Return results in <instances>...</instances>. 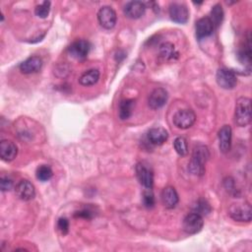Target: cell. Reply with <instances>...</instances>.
I'll use <instances>...</instances> for the list:
<instances>
[{"label": "cell", "mask_w": 252, "mask_h": 252, "mask_svg": "<svg viewBox=\"0 0 252 252\" xmlns=\"http://www.w3.org/2000/svg\"><path fill=\"white\" fill-rule=\"evenodd\" d=\"M173 147L176 153L181 157H184L188 154V144L184 137H177L173 142Z\"/></svg>", "instance_id": "25"}, {"label": "cell", "mask_w": 252, "mask_h": 252, "mask_svg": "<svg viewBox=\"0 0 252 252\" xmlns=\"http://www.w3.org/2000/svg\"><path fill=\"white\" fill-rule=\"evenodd\" d=\"M238 58L240 62L246 65H250L251 62V49H250V37L248 36L246 43H244V46L240 48L238 52Z\"/></svg>", "instance_id": "24"}, {"label": "cell", "mask_w": 252, "mask_h": 252, "mask_svg": "<svg viewBox=\"0 0 252 252\" xmlns=\"http://www.w3.org/2000/svg\"><path fill=\"white\" fill-rule=\"evenodd\" d=\"M196 121V114L191 109H180L173 115V123L179 129H188Z\"/></svg>", "instance_id": "4"}, {"label": "cell", "mask_w": 252, "mask_h": 252, "mask_svg": "<svg viewBox=\"0 0 252 252\" xmlns=\"http://www.w3.org/2000/svg\"><path fill=\"white\" fill-rule=\"evenodd\" d=\"M210 211H211V208L206 201H199L197 203L195 213H198L199 215H201V214H208Z\"/></svg>", "instance_id": "29"}, {"label": "cell", "mask_w": 252, "mask_h": 252, "mask_svg": "<svg viewBox=\"0 0 252 252\" xmlns=\"http://www.w3.org/2000/svg\"><path fill=\"white\" fill-rule=\"evenodd\" d=\"M93 211L86 208V209H83L81 211H78L76 212L75 214V217H79V218H84V219H91L93 217Z\"/></svg>", "instance_id": "32"}, {"label": "cell", "mask_w": 252, "mask_h": 252, "mask_svg": "<svg viewBox=\"0 0 252 252\" xmlns=\"http://www.w3.org/2000/svg\"><path fill=\"white\" fill-rule=\"evenodd\" d=\"M231 136L232 130L229 125H223L218 133L219 137V147L221 153L226 154L229 152L231 147Z\"/></svg>", "instance_id": "13"}, {"label": "cell", "mask_w": 252, "mask_h": 252, "mask_svg": "<svg viewBox=\"0 0 252 252\" xmlns=\"http://www.w3.org/2000/svg\"><path fill=\"white\" fill-rule=\"evenodd\" d=\"M18 154V148L10 140H2L0 143V156L5 161L13 160Z\"/></svg>", "instance_id": "17"}, {"label": "cell", "mask_w": 252, "mask_h": 252, "mask_svg": "<svg viewBox=\"0 0 252 252\" xmlns=\"http://www.w3.org/2000/svg\"><path fill=\"white\" fill-rule=\"evenodd\" d=\"M98 79L99 71L97 69H90L81 75L79 82L83 86H93L98 81Z\"/></svg>", "instance_id": "21"}, {"label": "cell", "mask_w": 252, "mask_h": 252, "mask_svg": "<svg viewBox=\"0 0 252 252\" xmlns=\"http://www.w3.org/2000/svg\"><path fill=\"white\" fill-rule=\"evenodd\" d=\"M178 201H179L178 194L174 187L166 186L165 188H163L161 192V202L165 208L167 209L174 208L177 205Z\"/></svg>", "instance_id": "18"}, {"label": "cell", "mask_w": 252, "mask_h": 252, "mask_svg": "<svg viewBox=\"0 0 252 252\" xmlns=\"http://www.w3.org/2000/svg\"><path fill=\"white\" fill-rule=\"evenodd\" d=\"M210 158V152L207 146L199 144L193 149L191 159L188 164L189 171L194 175H203L205 173V164Z\"/></svg>", "instance_id": "1"}, {"label": "cell", "mask_w": 252, "mask_h": 252, "mask_svg": "<svg viewBox=\"0 0 252 252\" xmlns=\"http://www.w3.org/2000/svg\"><path fill=\"white\" fill-rule=\"evenodd\" d=\"M57 227L62 234H66L69 231V221L66 218H60L57 222Z\"/></svg>", "instance_id": "30"}, {"label": "cell", "mask_w": 252, "mask_h": 252, "mask_svg": "<svg viewBox=\"0 0 252 252\" xmlns=\"http://www.w3.org/2000/svg\"><path fill=\"white\" fill-rule=\"evenodd\" d=\"M42 67V59L39 56H31L20 64V71L24 74H33Z\"/></svg>", "instance_id": "14"}, {"label": "cell", "mask_w": 252, "mask_h": 252, "mask_svg": "<svg viewBox=\"0 0 252 252\" xmlns=\"http://www.w3.org/2000/svg\"><path fill=\"white\" fill-rule=\"evenodd\" d=\"M168 138L167 131L161 127L150 129L148 132V140L153 145H162Z\"/></svg>", "instance_id": "19"}, {"label": "cell", "mask_w": 252, "mask_h": 252, "mask_svg": "<svg viewBox=\"0 0 252 252\" xmlns=\"http://www.w3.org/2000/svg\"><path fill=\"white\" fill-rule=\"evenodd\" d=\"M52 175H53L52 169L48 165L42 164L38 166L36 169V178L40 181H47L52 177Z\"/></svg>", "instance_id": "26"}, {"label": "cell", "mask_w": 252, "mask_h": 252, "mask_svg": "<svg viewBox=\"0 0 252 252\" xmlns=\"http://www.w3.org/2000/svg\"><path fill=\"white\" fill-rule=\"evenodd\" d=\"M159 56L164 61H172L178 58L179 53L171 42H164L159 46Z\"/></svg>", "instance_id": "20"}, {"label": "cell", "mask_w": 252, "mask_h": 252, "mask_svg": "<svg viewBox=\"0 0 252 252\" xmlns=\"http://www.w3.org/2000/svg\"><path fill=\"white\" fill-rule=\"evenodd\" d=\"M170 19L178 24H185L189 19V11L182 3H171L168 8Z\"/></svg>", "instance_id": "9"}, {"label": "cell", "mask_w": 252, "mask_h": 252, "mask_svg": "<svg viewBox=\"0 0 252 252\" xmlns=\"http://www.w3.org/2000/svg\"><path fill=\"white\" fill-rule=\"evenodd\" d=\"M209 18L212 21L215 28L216 27L218 28L221 24L222 19H223V11H222V8L220 4H217L212 8L211 17H209Z\"/></svg>", "instance_id": "23"}, {"label": "cell", "mask_w": 252, "mask_h": 252, "mask_svg": "<svg viewBox=\"0 0 252 252\" xmlns=\"http://www.w3.org/2000/svg\"><path fill=\"white\" fill-rule=\"evenodd\" d=\"M143 203L147 208H153L155 205V196L151 189H148L143 193Z\"/></svg>", "instance_id": "28"}, {"label": "cell", "mask_w": 252, "mask_h": 252, "mask_svg": "<svg viewBox=\"0 0 252 252\" xmlns=\"http://www.w3.org/2000/svg\"><path fill=\"white\" fill-rule=\"evenodd\" d=\"M97 20L99 25L103 29L110 30L116 24V20H117L116 12L110 6H103L99 9L97 13Z\"/></svg>", "instance_id": "6"}, {"label": "cell", "mask_w": 252, "mask_h": 252, "mask_svg": "<svg viewBox=\"0 0 252 252\" xmlns=\"http://www.w3.org/2000/svg\"><path fill=\"white\" fill-rule=\"evenodd\" d=\"M50 11V2L49 1H44L41 4L37 5L34 9V13L37 17L39 18H46L49 14Z\"/></svg>", "instance_id": "27"}, {"label": "cell", "mask_w": 252, "mask_h": 252, "mask_svg": "<svg viewBox=\"0 0 252 252\" xmlns=\"http://www.w3.org/2000/svg\"><path fill=\"white\" fill-rule=\"evenodd\" d=\"M136 174L139 182L147 189H152L154 185V173L151 167L144 162H139L136 165Z\"/></svg>", "instance_id": "8"}, {"label": "cell", "mask_w": 252, "mask_h": 252, "mask_svg": "<svg viewBox=\"0 0 252 252\" xmlns=\"http://www.w3.org/2000/svg\"><path fill=\"white\" fill-rule=\"evenodd\" d=\"M167 98V91L163 88H157L151 93L148 99V103L152 109H158L166 103Z\"/></svg>", "instance_id": "12"}, {"label": "cell", "mask_w": 252, "mask_h": 252, "mask_svg": "<svg viewBox=\"0 0 252 252\" xmlns=\"http://www.w3.org/2000/svg\"><path fill=\"white\" fill-rule=\"evenodd\" d=\"M204 224V220L201 215L198 213H192L185 217L183 220L182 227L183 230L188 234H195L198 233Z\"/></svg>", "instance_id": "5"}, {"label": "cell", "mask_w": 252, "mask_h": 252, "mask_svg": "<svg viewBox=\"0 0 252 252\" xmlns=\"http://www.w3.org/2000/svg\"><path fill=\"white\" fill-rule=\"evenodd\" d=\"M217 83L218 85L225 90H231L236 86L237 83V79L235 74L225 68H220L218 70L217 72Z\"/></svg>", "instance_id": "7"}, {"label": "cell", "mask_w": 252, "mask_h": 252, "mask_svg": "<svg viewBox=\"0 0 252 252\" xmlns=\"http://www.w3.org/2000/svg\"><path fill=\"white\" fill-rule=\"evenodd\" d=\"M195 29H196V36L199 39H201V38L211 35L214 32L215 27L209 17H204V18L199 19L196 22Z\"/></svg>", "instance_id": "15"}, {"label": "cell", "mask_w": 252, "mask_h": 252, "mask_svg": "<svg viewBox=\"0 0 252 252\" xmlns=\"http://www.w3.org/2000/svg\"><path fill=\"white\" fill-rule=\"evenodd\" d=\"M15 192L17 196L23 201H30L35 196V189L33 184L26 179L18 182L15 187Z\"/></svg>", "instance_id": "11"}, {"label": "cell", "mask_w": 252, "mask_h": 252, "mask_svg": "<svg viewBox=\"0 0 252 252\" xmlns=\"http://www.w3.org/2000/svg\"><path fill=\"white\" fill-rule=\"evenodd\" d=\"M135 105V101L133 99H123L119 104V117L122 120L128 119L132 112Z\"/></svg>", "instance_id": "22"}, {"label": "cell", "mask_w": 252, "mask_h": 252, "mask_svg": "<svg viewBox=\"0 0 252 252\" xmlns=\"http://www.w3.org/2000/svg\"><path fill=\"white\" fill-rule=\"evenodd\" d=\"M228 214L236 221L249 222L252 217V209L248 203H236L229 207Z\"/></svg>", "instance_id": "3"}, {"label": "cell", "mask_w": 252, "mask_h": 252, "mask_svg": "<svg viewBox=\"0 0 252 252\" xmlns=\"http://www.w3.org/2000/svg\"><path fill=\"white\" fill-rule=\"evenodd\" d=\"M146 11L145 3L141 1H131L124 7V14L130 19L141 18Z\"/></svg>", "instance_id": "16"}, {"label": "cell", "mask_w": 252, "mask_h": 252, "mask_svg": "<svg viewBox=\"0 0 252 252\" xmlns=\"http://www.w3.org/2000/svg\"><path fill=\"white\" fill-rule=\"evenodd\" d=\"M13 186V181L11 178L7 176H2L0 179V188L1 190L4 191H9Z\"/></svg>", "instance_id": "31"}, {"label": "cell", "mask_w": 252, "mask_h": 252, "mask_svg": "<svg viewBox=\"0 0 252 252\" xmlns=\"http://www.w3.org/2000/svg\"><path fill=\"white\" fill-rule=\"evenodd\" d=\"M68 50L72 57L82 60L88 56L91 50V44L85 39H78L70 45Z\"/></svg>", "instance_id": "10"}, {"label": "cell", "mask_w": 252, "mask_h": 252, "mask_svg": "<svg viewBox=\"0 0 252 252\" xmlns=\"http://www.w3.org/2000/svg\"><path fill=\"white\" fill-rule=\"evenodd\" d=\"M234 122L240 127L247 126L251 122V99L241 96L236 100Z\"/></svg>", "instance_id": "2"}]
</instances>
